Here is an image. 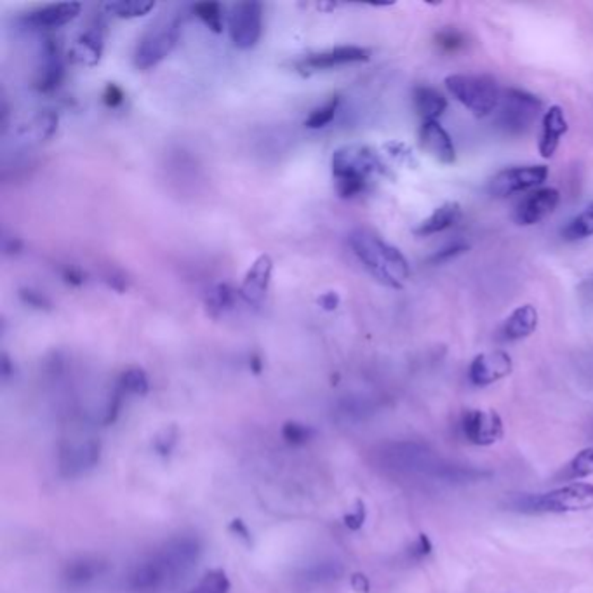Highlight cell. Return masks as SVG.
<instances>
[{
	"instance_id": "cell-1",
	"label": "cell",
	"mask_w": 593,
	"mask_h": 593,
	"mask_svg": "<svg viewBox=\"0 0 593 593\" xmlns=\"http://www.w3.org/2000/svg\"><path fill=\"white\" fill-rule=\"evenodd\" d=\"M348 244L378 283L392 289H402L409 281L411 268L407 259L378 233L368 228H357L348 235Z\"/></svg>"
},
{
	"instance_id": "cell-2",
	"label": "cell",
	"mask_w": 593,
	"mask_h": 593,
	"mask_svg": "<svg viewBox=\"0 0 593 593\" xmlns=\"http://www.w3.org/2000/svg\"><path fill=\"white\" fill-rule=\"evenodd\" d=\"M339 197L353 198L366 192L372 176L390 174L381 157L366 144L341 146L331 159Z\"/></svg>"
},
{
	"instance_id": "cell-3",
	"label": "cell",
	"mask_w": 593,
	"mask_h": 593,
	"mask_svg": "<svg viewBox=\"0 0 593 593\" xmlns=\"http://www.w3.org/2000/svg\"><path fill=\"white\" fill-rule=\"evenodd\" d=\"M515 509L524 513H569L593 509V485L587 482L569 484L545 494H524Z\"/></svg>"
},
{
	"instance_id": "cell-4",
	"label": "cell",
	"mask_w": 593,
	"mask_h": 593,
	"mask_svg": "<svg viewBox=\"0 0 593 593\" xmlns=\"http://www.w3.org/2000/svg\"><path fill=\"white\" fill-rule=\"evenodd\" d=\"M446 85L452 96L475 117H487L496 112L501 89L491 75H449L446 79Z\"/></svg>"
},
{
	"instance_id": "cell-5",
	"label": "cell",
	"mask_w": 593,
	"mask_h": 593,
	"mask_svg": "<svg viewBox=\"0 0 593 593\" xmlns=\"http://www.w3.org/2000/svg\"><path fill=\"white\" fill-rule=\"evenodd\" d=\"M543 110L541 100L522 89L510 87L501 92L496 109V126L510 136H520L533 129Z\"/></svg>"
},
{
	"instance_id": "cell-6",
	"label": "cell",
	"mask_w": 593,
	"mask_h": 593,
	"mask_svg": "<svg viewBox=\"0 0 593 593\" xmlns=\"http://www.w3.org/2000/svg\"><path fill=\"white\" fill-rule=\"evenodd\" d=\"M181 23L179 16H166L146 30L135 49V66L138 70H150L170 57L179 42Z\"/></svg>"
},
{
	"instance_id": "cell-7",
	"label": "cell",
	"mask_w": 593,
	"mask_h": 593,
	"mask_svg": "<svg viewBox=\"0 0 593 593\" xmlns=\"http://www.w3.org/2000/svg\"><path fill=\"white\" fill-rule=\"evenodd\" d=\"M181 580L166 555L157 550L140 564L135 565L127 576V587L135 593H157L170 589Z\"/></svg>"
},
{
	"instance_id": "cell-8",
	"label": "cell",
	"mask_w": 593,
	"mask_h": 593,
	"mask_svg": "<svg viewBox=\"0 0 593 593\" xmlns=\"http://www.w3.org/2000/svg\"><path fill=\"white\" fill-rule=\"evenodd\" d=\"M228 30L237 49H253L263 31V4L255 0L233 4L228 14Z\"/></svg>"
},
{
	"instance_id": "cell-9",
	"label": "cell",
	"mask_w": 593,
	"mask_h": 593,
	"mask_svg": "<svg viewBox=\"0 0 593 593\" xmlns=\"http://www.w3.org/2000/svg\"><path fill=\"white\" fill-rule=\"evenodd\" d=\"M101 459V442L98 439H87L83 442H66L59 449V472L66 479L81 477L98 467Z\"/></svg>"
},
{
	"instance_id": "cell-10",
	"label": "cell",
	"mask_w": 593,
	"mask_h": 593,
	"mask_svg": "<svg viewBox=\"0 0 593 593\" xmlns=\"http://www.w3.org/2000/svg\"><path fill=\"white\" fill-rule=\"evenodd\" d=\"M548 178L546 166H520L498 172L489 185L491 196L507 198L513 194H520L531 188H536Z\"/></svg>"
},
{
	"instance_id": "cell-11",
	"label": "cell",
	"mask_w": 593,
	"mask_h": 593,
	"mask_svg": "<svg viewBox=\"0 0 593 593\" xmlns=\"http://www.w3.org/2000/svg\"><path fill=\"white\" fill-rule=\"evenodd\" d=\"M461 430L468 442L475 446H493L503 437V420L494 409H470L461 418Z\"/></svg>"
},
{
	"instance_id": "cell-12",
	"label": "cell",
	"mask_w": 593,
	"mask_h": 593,
	"mask_svg": "<svg viewBox=\"0 0 593 593\" xmlns=\"http://www.w3.org/2000/svg\"><path fill=\"white\" fill-rule=\"evenodd\" d=\"M371 51L366 48L359 46H339L333 48L322 53H315L310 57H303L300 63H296L300 72H322V70H331L338 68L344 65H353V63H364L369 61Z\"/></svg>"
},
{
	"instance_id": "cell-13",
	"label": "cell",
	"mask_w": 593,
	"mask_h": 593,
	"mask_svg": "<svg viewBox=\"0 0 593 593\" xmlns=\"http://www.w3.org/2000/svg\"><path fill=\"white\" fill-rule=\"evenodd\" d=\"M561 202L555 188H539L522 198L515 209V222L522 226H533L550 216Z\"/></svg>"
},
{
	"instance_id": "cell-14",
	"label": "cell",
	"mask_w": 593,
	"mask_h": 593,
	"mask_svg": "<svg viewBox=\"0 0 593 593\" xmlns=\"http://www.w3.org/2000/svg\"><path fill=\"white\" fill-rule=\"evenodd\" d=\"M511 371H513L511 357L503 350H496L477 355L470 364L468 376L475 387H487L507 378Z\"/></svg>"
},
{
	"instance_id": "cell-15",
	"label": "cell",
	"mask_w": 593,
	"mask_h": 593,
	"mask_svg": "<svg viewBox=\"0 0 593 593\" xmlns=\"http://www.w3.org/2000/svg\"><path fill=\"white\" fill-rule=\"evenodd\" d=\"M83 5L79 2H59L37 7L30 11L23 18L25 25L35 30L59 29L70 22H74L81 14Z\"/></svg>"
},
{
	"instance_id": "cell-16",
	"label": "cell",
	"mask_w": 593,
	"mask_h": 593,
	"mask_svg": "<svg viewBox=\"0 0 593 593\" xmlns=\"http://www.w3.org/2000/svg\"><path fill=\"white\" fill-rule=\"evenodd\" d=\"M420 144L433 161L444 166H451L456 162V150L449 133L437 122L430 120L423 122L420 129Z\"/></svg>"
},
{
	"instance_id": "cell-17",
	"label": "cell",
	"mask_w": 593,
	"mask_h": 593,
	"mask_svg": "<svg viewBox=\"0 0 593 593\" xmlns=\"http://www.w3.org/2000/svg\"><path fill=\"white\" fill-rule=\"evenodd\" d=\"M272 272H274V261L270 256L261 255L251 265L240 285V296L249 305L257 307L263 303L272 283Z\"/></svg>"
},
{
	"instance_id": "cell-18",
	"label": "cell",
	"mask_w": 593,
	"mask_h": 593,
	"mask_svg": "<svg viewBox=\"0 0 593 593\" xmlns=\"http://www.w3.org/2000/svg\"><path fill=\"white\" fill-rule=\"evenodd\" d=\"M63 77H65V66H63V59L59 57V48L55 39H46L42 48V65L39 68L35 87L40 92H53L61 84Z\"/></svg>"
},
{
	"instance_id": "cell-19",
	"label": "cell",
	"mask_w": 593,
	"mask_h": 593,
	"mask_svg": "<svg viewBox=\"0 0 593 593\" xmlns=\"http://www.w3.org/2000/svg\"><path fill=\"white\" fill-rule=\"evenodd\" d=\"M109 569V564L98 557H77L70 561L63 569V581L72 589H83L89 583L101 578Z\"/></svg>"
},
{
	"instance_id": "cell-20",
	"label": "cell",
	"mask_w": 593,
	"mask_h": 593,
	"mask_svg": "<svg viewBox=\"0 0 593 593\" xmlns=\"http://www.w3.org/2000/svg\"><path fill=\"white\" fill-rule=\"evenodd\" d=\"M567 118L564 110L559 105L550 107L548 112L543 115V131L539 140V153L545 159H552L559 148L561 138L567 133Z\"/></svg>"
},
{
	"instance_id": "cell-21",
	"label": "cell",
	"mask_w": 593,
	"mask_h": 593,
	"mask_svg": "<svg viewBox=\"0 0 593 593\" xmlns=\"http://www.w3.org/2000/svg\"><path fill=\"white\" fill-rule=\"evenodd\" d=\"M103 53V31L98 27H91L84 33L79 35L75 44L70 49V59L84 65V66H94L100 63Z\"/></svg>"
},
{
	"instance_id": "cell-22",
	"label": "cell",
	"mask_w": 593,
	"mask_h": 593,
	"mask_svg": "<svg viewBox=\"0 0 593 593\" xmlns=\"http://www.w3.org/2000/svg\"><path fill=\"white\" fill-rule=\"evenodd\" d=\"M463 216V209L458 202H446L440 207H437L420 226L414 228V235L418 237H430L435 233H440L448 228L456 225Z\"/></svg>"
},
{
	"instance_id": "cell-23",
	"label": "cell",
	"mask_w": 593,
	"mask_h": 593,
	"mask_svg": "<svg viewBox=\"0 0 593 593\" xmlns=\"http://www.w3.org/2000/svg\"><path fill=\"white\" fill-rule=\"evenodd\" d=\"M537 327V311L533 305H522L511 311L503 324L501 338L505 341H519L528 338Z\"/></svg>"
},
{
	"instance_id": "cell-24",
	"label": "cell",
	"mask_w": 593,
	"mask_h": 593,
	"mask_svg": "<svg viewBox=\"0 0 593 593\" xmlns=\"http://www.w3.org/2000/svg\"><path fill=\"white\" fill-rule=\"evenodd\" d=\"M413 101L418 115L423 118V122L437 120L442 113L448 110V100L442 92H439L433 87L428 85H418L413 91Z\"/></svg>"
},
{
	"instance_id": "cell-25",
	"label": "cell",
	"mask_w": 593,
	"mask_h": 593,
	"mask_svg": "<svg viewBox=\"0 0 593 593\" xmlns=\"http://www.w3.org/2000/svg\"><path fill=\"white\" fill-rule=\"evenodd\" d=\"M343 574H344V567L341 562L333 561V559H326V561H318L315 564L309 565L301 572V578L307 583H313V585H327V583L341 580Z\"/></svg>"
},
{
	"instance_id": "cell-26",
	"label": "cell",
	"mask_w": 593,
	"mask_h": 593,
	"mask_svg": "<svg viewBox=\"0 0 593 593\" xmlns=\"http://www.w3.org/2000/svg\"><path fill=\"white\" fill-rule=\"evenodd\" d=\"M105 11L120 20H133L142 18L150 11L155 9L153 0H118V2H107Z\"/></svg>"
},
{
	"instance_id": "cell-27",
	"label": "cell",
	"mask_w": 593,
	"mask_h": 593,
	"mask_svg": "<svg viewBox=\"0 0 593 593\" xmlns=\"http://www.w3.org/2000/svg\"><path fill=\"white\" fill-rule=\"evenodd\" d=\"M593 475V449L589 448V449H583V451L578 452L564 468L562 472L557 475L559 481H580V479H585V477H590Z\"/></svg>"
},
{
	"instance_id": "cell-28",
	"label": "cell",
	"mask_w": 593,
	"mask_h": 593,
	"mask_svg": "<svg viewBox=\"0 0 593 593\" xmlns=\"http://www.w3.org/2000/svg\"><path fill=\"white\" fill-rule=\"evenodd\" d=\"M194 14L198 20L214 33H222L225 27V14L223 5L218 2H198L192 7Z\"/></svg>"
},
{
	"instance_id": "cell-29",
	"label": "cell",
	"mask_w": 593,
	"mask_h": 593,
	"mask_svg": "<svg viewBox=\"0 0 593 593\" xmlns=\"http://www.w3.org/2000/svg\"><path fill=\"white\" fill-rule=\"evenodd\" d=\"M593 235V204L589 205L583 213H580L578 216H574L564 230H562V237L569 242L574 240H583L589 239Z\"/></svg>"
},
{
	"instance_id": "cell-30",
	"label": "cell",
	"mask_w": 593,
	"mask_h": 593,
	"mask_svg": "<svg viewBox=\"0 0 593 593\" xmlns=\"http://www.w3.org/2000/svg\"><path fill=\"white\" fill-rule=\"evenodd\" d=\"M124 394H133V396H146L150 390V381L148 376L142 368L126 369L117 385Z\"/></svg>"
},
{
	"instance_id": "cell-31",
	"label": "cell",
	"mask_w": 593,
	"mask_h": 593,
	"mask_svg": "<svg viewBox=\"0 0 593 593\" xmlns=\"http://www.w3.org/2000/svg\"><path fill=\"white\" fill-rule=\"evenodd\" d=\"M235 303V292L228 283H218L207 296V310L213 317H220L226 310L233 309Z\"/></svg>"
},
{
	"instance_id": "cell-32",
	"label": "cell",
	"mask_w": 593,
	"mask_h": 593,
	"mask_svg": "<svg viewBox=\"0 0 593 593\" xmlns=\"http://www.w3.org/2000/svg\"><path fill=\"white\" fill-rule=\"evenodd\" d=\"M230 580L223 569L207 571L197 585L188 593H228L230 592Z\"/></svg>"
},
{
	"instance_id": "cell-33",
	"label": "cell",
	"mask_w": 593,
	"mask_h": 593,
	"mask_svg": "<svg viewBox=\"0 0 593 593\" xmlns=\"http://www.w3.org/2000/svg\"><path fill=\"white\" fill-rule=\"evenodd\" d=\"M339 96H333L329 101H326L322 107H317L313 112L309 115V118L305 120V126L309 129H320L326 127L333 122V118L336 117V112L339 109Z\"/></svg>"
},
{
	"instance_id": "cell-34",
	"label": "cell",
	"mask_w": 593,
	"mask_h": 593,
	"mask_svg": "<svg viewBox=\"0 0 593 593\" xmlns=\"http://www.w3.org/2000/svg\"><path fill=\"white\" fill-rule=\"evenodd\" d=\"M281 433H283V440L291 446H305L315 437V430L311 428L310 424L300 423V422L283 423Z\"/></svg>"
},
{
	"instance_id": "cell-35",
	"label": "cell",
	"mask_w": 593,
	"mask_h": 593,
	"mask_svg": "<svg viewBox=\"0 0 593 593\" xmlns=\"http://www.w3.org/2000/svg\"><path fill=\"white\" fill-rule=\"evenodd\" d=\"M57 129V115L51 110H46V112L39 113L33 120V131H35V136L37 140L40 142H46L49 138L55 136Z\"/></svg>"
},
{
	"instance_id": "cell-36",
	"label": "cell",
	"mask_w": 593,
	"mask_h": 593,
	"mask_svg": "<svg viewBox=\"0 0 593 593\" xmlns=\"http://www.w3.org/2000/svg\"><path fill=\"white\" fill-rule=\"evenodd\" d=\"M385 150L388 152L390 157L397 159L400 164H406V166H411V168H416L418 166V161H416L413 150L406 143H387L385 144Z\"/></svg>"
},
{
	"instance_id": "cell-37",
	"label": "cell",
	"mask_w": 593,
	"mask_h": 593,
	"mask_svg": "<svg viewBox=\"0 0 593 593\" xmlns=\"http://www.w3.org/2000/svg\"><path fill=\"white\" fill-rule=\"evenodd\" d=\"M437 44L444 49V51H449V53H454L458 49H461L465 46V37L463 33H459L458 30L448 29L442 30L439 35H437Z\"/></svg>"
},
{
	"instance_id": "cell-38",
	"label": "cell",
	"mask_w": 593,
	"mask_h": 593,
	"mask_svg": "<svg viewBox=\"0 0 593 593\" xmlns=\"http://www.w3.org/2000/svg\"><path fill=\"white\" fill-rule=\"evenodd\" d=\"M20 298L25 305H29L31 309H37V310H49L51 309V301L39 291H33V289H22L20 291Z\"/></svg>"
},
{
	"instance_id": "cell-39",
	"label": "cell",
	"mask_w": 593,
	"mask_h": 593,
	"mask_svg": "<svg viewBox=\"0 0 593 593\" xmlns=\"http://www.w3.org/2000/svg\"><path fill=\"white\" fill-rule=\"evenodd\" d=\"M467 251H468V246H467V244H463V242H456V244H451V246L440 249L439 253H435V255L430 257V261L435 263V265H437V263H444V261H449L452 257L463 255V253H467Z\"/></svg>"
},
{
	"instance_id": "cell-40",
	"label": "cell",
	"mask_w": 593,
	"mask_h": 593,
	"mask_svg": "<svg viewBox=\"0 0 593 593\" xmlns=\"http://www.w3.org/2000/svg\"><path fill=\"white\" fill-rule=\"evenodd\" d=\"M366 522V507L362 501H357V509L344 515V526L352 531H359Z\"/></svg>"
},
{
	"instance_id": "cell-41",
	"label": "cell",
	"mask_w": 593,
	"mask_h": 593,
	"mask_svg": "<svg viewBox=\"0 0 593 593\" xmlns=\"http://www.w3.org/2000/svg\"><path fill=\"white\" fill-rule=\"evenodd\" d=\"M126 100V94L124 91L118 87L117 84H110L105 87L103 91V103L109 107V109H118Z\"/></svg>"
},
{
	"instance_id": "cell-42",
	"label": "cell",
	"mask_w": 593,
	"mask_h": 593,
	"mask_svg": "<svg viewBox=\"0 0 593 593\" xmlns=\"http://www.w3.org/2000/svg\"><path fill=\"white\" fill-rule=\"evenodd\" d=\"M176 437L178 435H176V430L174 428L164 430L161 435H157V439H155V449H157V452L162 454V456L170 454L172 451V448H174V444H176Z\"/></svg>"
},
{
	"instance_id": "cell-43",
	"label": "cell",
	"mask_w": 593,
	"mask_h": 593,
	"mask_svg": "<svg viewBox=\"0 0 593 593\" xmlns=\"http://www.w3.org/2000/svg\"><path fill=\"white\" fill-rule=\"evenodd\" d=\"M61 277L63 281L70 285H83L84 283V272L74 265H66L63 270H61Z\"/></svg>"
},
{
	"instance_id": "cell-44",
	"label": "cell",
	"mask_w": 593,
	"mask_h": 593,
	"mask_svg": "<svg viewBox=\"0 0 593 593\" xmlns=\"http://www.w3.org/2000/svg\"><path fill=\"white\" fill-rule=\"evenodd\" d=\"M432 541H430V537L426 536L424 533H422L420 536H418V541L414 543V546H413V555H416L418 559H422V557H426V555H430L432 554Z\"/></svg>"
},
{
	"instance_id": "cell-45",
	"label": "cell",
	"mask_w": 593,
	"mask_h": 593,
	"mask_svg": "<svg viewBox=\"0 0 593 593\" xmlns=\"http://www.w3.org/2000/svg\"><path fill=\"white\" fill-rule=\"evenodd\" d=\"M318 305L326 311H333L338 309L339 296L335 291H327L318 298Z\"/></svg>"
},
{
	"instance_id": "cell-46",
	"label": "cell",
	"mask_w": 593,
	"mask_h": 593,
	"mask_svg": "<svg viewBox=\"0 0 593 593\" xmlns=\"http://www.w3.org/2000/svg\"><path fill=\"white\" fill-rule=\"evenodd\" d=\"M230 529H231L237 536L240 537V539H244L248 545H251V531L248 529V526H246L240 519H235V520L230 524Z\"/></svg>"
},
{
	"instance_id": "cell-47",
	"label": "cell",
	"mask_w": 593,
	"mask_h": 593,
	"mask_svg": "<svg viewBox=\"0 0 593 593\" xmlns=\"http://www.w3.org/2000/svg\"><path fill=\"white\" fill-rule=\"evenodd\" d=\"M352 587H353L355 592L369 593V590H371V583H369L368 576H364V574H361V572L353 574V576H352Z\"/></svg>"
},
{
	"instance_id": "cell-48",
	"label": "cell",
	"mask_w": 593,
	"mask_h": 593,
	"mask_svg": "<svg viewBox=\"0 0 593 593\" xmlns=\"http://www.w3.org/2000/svg\"><path fill=\"white\" fill-rule=\"evenodd\" d=\"M11 374H13V371H11V361L7 359V355H4L2 357V376H4V379H7Z\"/></svg>"
},
{
	"instance_id": "cell-49",
	"label": "cell",
	"mask_w": 593,
	"mask_h": 593,
	"mask_svg": "<svg viewBox=\"0 0 593 593\" xmlns=\"http://www.w3.org/2000/svg\"><path fill=\"white\" fill-rule=\"evenodd\" d=\"M251 369L255 371L256 374H257V372H261V369H263L261 359H259L257 355H253V357H251Z\"/></svg>"
}]
</instances>
